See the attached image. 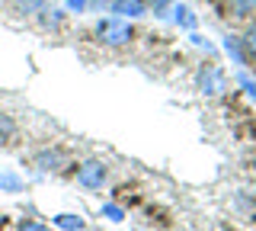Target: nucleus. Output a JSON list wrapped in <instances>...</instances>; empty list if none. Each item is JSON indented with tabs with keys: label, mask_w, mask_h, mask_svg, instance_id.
Here are the masks:
<instances>
[{
	"label": "nucleus",
	"mask_w": 256,
	"mask_h": 231,
	"mask_svg": "<svg viewBox=\"0 0 256 231\" xmlns=\"http://www.w3.org/2000/svg\"><path fill=\"white\" fill-rule=\"evenodd\" d=\"M16 231H52V228L42 225V221H29V218H22L20 225H16Z\"/></svg>",
	"instance_id": "16"
},
{
	"label": "nucleus",
	"mask_w": 256,
	"mask_h": 231,
	"mask_svg": "<svg viewBox=\"0 0 256 231\" xmlns=\"http://www.w3.org/2000/svg\"><path fill=\"white\" fill-rule=\"evenodd\" d=\"M54 228H61V231H84L86 228V221H84V215H74V212H61V215H54Z\"/></svg>",
	"instance_id": "7"
},
{
	"label": "nucleus",
	"mask_w": 256,
	"mask_h": 231,
	"mask_svg": "<svg viewBox=\"0 0 256 231\" xmlns=\"http://www.w3.org/2000/svg\"><path fill=\"white\" fill-rule=\"evenodd\" d=\"M132 23L122 20V17H109V20H100L96 23V39L109 49H118V45H128L132 42Z\"/></svg>",
	"instance_id": "1"
},
{
	"label": "nucleus",
	"mask_w": 256,
	"mask_h": 231,
	"mask_svg": "<svg viewBox=\"0 0 256 231\" xmlns=\"http://www.w3.org/2000/svg\"><path fill=\"white\" fill-rule=\"evenodd\" d=\"M13 138H16V122H13V116L0 113V141H13Z\"/></svg>",
	"instance_id": "12"
},
{
	"label": "nucleus",
	"mask_w": 256,
	"mask_h": 231,
	"mask_svg": "<svg viewBox=\"0 0 256 231\" xmlns=\"http://www.w3.org/2000/svg\"><path fill=\"white\" fill-rule=\"evenodd\" d=\"M237 81H240V87H244V90H246V93H250V97L256 100V81H250V77H246V74H240Z\"/></svg>",
	"instance_id": "17"
},
{
	"label": "nucleus",
	"mask_w": 256,
	"mask_h": 231,
	"mask_svg": "<svg viewBox=\"0 0 256 231\" xmlns=\"http://www.w3.org/2000/svg\"><path fill=\"white\" fill-rule=\"evenodd\" d=\"M198 90L205 93V97H218V93L224 90V74H221V68H214V65H205V68H198Z\"/></svg>",
	"instance_id": "3"
},
{
	"label": "nucleus",
	"mask_w": 256,
	"mask_h": 231,
	"mask_svg": "<svg viewBox=\"0 0 256 231\" xmlns=\"http://www.w3.org/2000/svg\"><path fill=\"white\" fill-rule=\"evenodd\" d=\"M109 10L122 20H138V17H144L148 4L144 0H109Z\"/></svg>",
	"instance_id": "4"
},
{
	"label": "nucleus",
	"mask_w": 256,
	"mask_h": 231,
	"mask_svg": "<svg viewBox=\"0 0 256 231\" xmlns=\"http://www.w3.org/2000/svg\"><path fill=\"white\" fill-rule=\"evenodd\" d=\"M16 7H20V13H26V17H38L42 10H48V0H16Z\"/></svg>",
	"instance_id": "10"
},
{
	"label": "nucleus",
	"mask_w": 256,
	"mask_h": 231,
	"mask_svg": "<svg viewBox=\"0 0 256 231\" xmlns=\"http://www.w3.org/2000/svg\"><path fill=\"white\" fill-rule=\"evenodd\" d=\"M102 215H106L109 221H122V218H125V212L118 209V205H112V202H106V205H102Z\"/></svg>",
	"instance_id": "15"
},
{
	"label": "nucleus",
	"mask_w": 256,
	"mask_h": 231,
	"mask_svg": "<svg viewBox=\"0 0 256 231\" xmlns=\"http://www.w3.org/2000/svg\"><path fill=\"white\" fill-rule=\"evenodd\" d=\"M224 52L234 58V65H246V55H244V42L237 36H228L224 39Z\"/></svg>",
	"instance_id": "8"
},
{
	"label": "nucleus",
	"mask_w": 256,
	"mask_h": 231,
	"mask_svg": "<svg viewBox=\"0 0 256 231\" xmlns=\"http://www.w3.org/2000/svg\"><path fill=\"white\" fill-rule=\"evenodd\" d=\"M106 180H109V170L102 161H84L77 167V186L84 189H102Z\"/></svg>",
	"instance_id": "2"
},
{
	"label": "nucleus",
	"mask_w": 256,
	"mask_h": 231,
	"mask_svg": "<svg viewBox=\"0 0 256 231\" xmlns=\"http://www.w3.org/2000/svg\"><path fill=\"white\" fill-rule=\"evenodd\" d=\"M240 42H244V55H246V61H253V65H256V20L250 23V26H246V33H244V39H240Z\"/></svg>",
	"instance_id": "9"
},
{
	"label": "nucleus",
	"mask_w": 256,
	"mask_h": 231,
	"mask_svg": "<svg viewBox=\"0 0 256 231\" xmlns=\"http://www.w3.org/2000/svg\"><path fill=\"white\" fill-rule=\"evenodd\" d=\"M22 189H26V180L16 170H10V167L0 170V193H22Z\"/></svg>",
	"instance_id": "6"
},
{
	"label": "nucleus",
	"mask_w": 256,
	"mask_h": 231,
	"mask_svg": "<svg viewBox=\"0 0 256 231\" xmlns=\"http://www.w3.org/2000/svg\"><path fill=\"white\" fill-rule=\"evenodd\" d=\"M173 13H176V23H180V26H186V29H192V26H196V17H192V10H189L186 4H180Z\"/></svg>",
	"instance_id": "14"
},
{
	"label": "nucleus",
	"mask_w": 256,
	"mask_h": 231,
	"mask_svg": "<svg viewBox=\"0 0 256 231\" xmlns=\"http://www.w3.org/2000/svg\"><path fill=\"white\" fill-rule=\"evenodd\" d=\"M230 4V13H234V17H250V13H256V0H228Z\"/></svg>",
	"instance_id": "11"
},
{
	"label": "nucleus",
	"mask_w": 256,
	"mask_h": 231,
	"mask_svg": "<svg viewBox=\"0 0 256 231\" xmlns=\"http://www.w3.org/2000/svg\"><path fill=\"white\" fill-rule=\"evenodd\" d=\"M68 10L70 13H84L86 10V0H68Z\"/></svg>",
	"instance_id": "18"
},
{
	"label": "nucleus",
	"mask_w": 256,
	"mask_h": 231,
	"mask_svg": "<svg viewBox=\"0 0 256 231\" xmlns=\"http://www.w3.org/2000/svg\"><path fill=\"white\" fill-rule=\"evenodd\" d=\"M148 7H154V13H160V10H166L170 7V0H144Z\"/></svg>",
	"instance_id": "19"
},
{
	"label": "nucleus",
	"mask_w": 256,
	"mask_h": 231,
	"mask_svg": "<svg viewBox=\"0 0 256 231\" xmlns=\"http://www.w3.org/2000/svg\"><path fill=\"white\" fill-rule=\"evenodd\" d=\"M38 17H42V26L45 29H61V23H64V13L61 10H42Z\"/></svg>",
	"instance_id": "13"
},
{
	"label": "nucleus",
	"mask_w": 256,
	"mask_h": 231,
	"mask_svg": "<svg viewBox=\"0 0 256 231\" xmlns=\"http://www.w3.org/2000/svg\"><path fill=\"white\" fill-rule=\"evenodd\" d=\"M36 167H38L42 173L61 170V167H64V151H61V148H45V151H38V154H36Z\"/></svg>",
	"instance_id": "5"
}]
</instances>
